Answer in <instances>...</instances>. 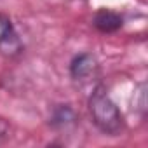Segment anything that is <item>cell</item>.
I'll use <instances>...</instances> for the list:
<instances>
[{"instance_id": "277c9868", "label": "cell", "mask_w": 148, "mask_h": 148, "mask_svg": "<svg viewBox=\"0 0 148 148\" xmlns=\"http://www.w3.org/2000/svg\"><path fill=\"white\" fill-rule=\"evenodd\" d=\"M92 26L99 33H115L124 26V16L112 9H99L92 16Z\"/></svg>"}, {"instance_id": "6da1fadb", "label": "cell", "mask_w": 148, "mask_h": 148, "mask_svg": "<svg viewBox=\"0 0 148 148\" xmlns=\"http://www.w3.org/2000/svg\"><path fill=\"white\" fill-rule=\"evenodd\" d=\"M87 108L92 119V124L99 132L105 136H120L125 129V120L117 106V103L112 99L106 86L98 84L87 99Z\"/></svg>"}, {"instance_id": "7a4b0ae2", "label": "cell", "mask_w": 148, "mask_h": 148, "mask_svg": "<svg viewBox=\"0 0 148 148\" xmlns=\"http://www.w3.org/2000/svg\"><path fill=\"white\" fill-rule=\"evenodd\" d=\"M25 44L9 16L0 12V56L16 59L23 54Z\"/></svg>"}, {"instance_id": "5b68a950", "label": "cell", "mask_w": 148, "mask_h": 148, "mask_svg": "<svg viewBox=\"0 0 148 148\" xmlns=\"http://www.w3.org/2000/svg\"><path fill=\"white\" fill-rule=\"evenodd\" d=\"M79 120V115L71 105H56L49 115V125L56 131H64L75 125Z\"/></svg>"}, {"instance_id": "3957f363", "label": "cell", "mask_w": 148, "mask_h": 148, "mask_svg": "<svg viewBox=\"0 0 148 148\" xmlns=\"http://www.w3.org/2000/svg\"><path fill=\"white\" fill-rule=\"evenodd\" d=\"M68 71H70V77L73 82L84 86L99 75V63H98L94 54L80 52V54H75L71 58Z\"/></svg>"}, {"instance_id": "8992f818", "label": "cell", "mask_w": 148, "mask_h": 148, "mask_svg": "<svg viewBox=\"0 0 148 148\" xmlns=\"http://www.w3.org/2000/svg\"><path fill=\"white\" fill-rule=\"evenodd\" d=\"M134 110L145 117V112H146V84L141 82L134 92Z\"/></svg>"}]
</instances>
